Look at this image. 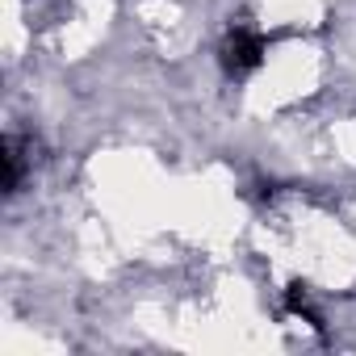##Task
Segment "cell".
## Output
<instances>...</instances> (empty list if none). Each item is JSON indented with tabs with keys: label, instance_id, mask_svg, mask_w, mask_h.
Here are the masks:
<instances>
[{
	"label": "cell",
	"instance_id": "1",
	"mask_svg": "<svg viewBox=\"0 0 356 356\" xmlns=\"http://www.w3.org/2000/svg\"><path fill=\"white\" fill-rule=\"evenodd\" d=\"M260 59H264V38L252 30H235L222 47V67L231 76H248L252 67H260Z\"/></svg>",
	"mask_w": 356,
	"mask_h": 356
}]
</instances>
